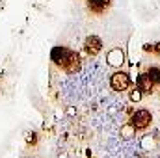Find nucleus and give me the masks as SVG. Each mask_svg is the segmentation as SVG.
I'll return each instance as SVG.
<instances>
[{"label":"nucleus","mask_w":160,"mask_h":158,"mask_svg":"<svg viewBox=\"0 0 160 158\" xmlns=\"http://www.w3.org/2000/svg\"><path fill=\"white\" fill-rule=\"evenodd\" d=\"M50 58L54 63H58L60 67H63L67 73H75L80 67V58L77 52L65 48V47H54L50 52Z\"/></svg>","instance_id":"f257e3e1"},{"label":"nucleus","mask_w":160,"mask_h":158,"mask_svg":"<svg viewBox=\"0 0 160 158\" xmlns=\"http://www.w3.org/2000/svg\"><path fill=\"white\" fill-rule=\"evenodd\" d=\"M151 125V114L147 110H138L134 116H132V126L138 128V130H143Z\"/></svg>","instance_id":"f03ea898"},{"label":"nucleus","mask_w":160,"mask_h":158,"mask_svg":"<svg viewBox=\"0 0 160 158\" xmlns=\"http://www.w3.org/2000/svg\"><path fill=\"white\" fill-rule=\"evenodd\" d=\"M110 84H112V87H114L116 91H125V89H128V86H130V78H128L127 73H116V75L110 78Z\"/></svg>","instance_id":"7ed1b4c3"},{"label":"nucleus","mask_w":160,"mask_h":158,"mask_svg":"<svg viewBox=\"0 0 160 158\" xmlns=\"http://www.w3.org/2000/svg\"><path fill=\"white\" fill-rule=\"evenodd\" d=\"M84 48H86L88 54H99L101 48H102V41L99 39L97 36H89L86 39V43H84Z\"/></svg>","instance_id":"20e7f679"},{"label":"nucleus","mask_w":160,"mask_h":158,"mask_svg":"<svg viewBox=\"0 0 160 158\" xmlns=\"http://www.w3.org/2000/svg\"><path fill=\"white\" fill-rule=\"evenodd\" d=\"M136 84H138V89L142 93H151L153 91V86H155V80L151 78L149 75H140Z\"/></svg>","instance_id":"39448f33"},{"label":"nucleus","mask_w":160,"mask_h":158,"mask_svg":"<svg viewBox=\"0 0 160 158\" xmlns=\"http://www.w3.org/2000/svg\"><path fill=\"white\" fill-rule=\"evenodd\" d=\"M110 6V0H88V7L93 13H102Z\"/></svg>","instance_id":"423d86ee"},{"label":"nucleus","mask_w":160,"mask_h":158,"mask_svg":"<svg viewBox=\"0 0 160 158\" xmlns=\"http://www.w3.org/2000/svg\"><path fill=\"white\" fill-rule=\"evenodd\" d=\"M110 63H121L123 62V54H121V50H114L112 54H110Z\"/></svg>","instance_id":"0eeeda50"},{"label":"nucleus","mask_w":160,"mask_h":158,"mask_svg":"<svg viewBox=\"0 0 160 158\" xmlns=\"http://www.w3.org/2000/svg\"><path fill=\"white\" fill-rule=\"evenodd\" d=\"M149 77H151V78L155 80V82H160V71H158V69H155V67H153V69L149 71Z\"/></svg>","instance_id":"6e6552de"},{"label":"nucleus","mask_w":160,"mask_h":158,"mask_svg":"<svg viewBox=\"0 0 160 158\" xmlns=\"http://www.w3.org/2000/svg\"><path fill=\"white\" fill-rule=\"evenodd\" d=\"M130 97H132V101H140V99H142V91H140V89H138V91H132Z\"/></svg>","instance_id":"1a4fd4ad"},{"label":"nucleus","mask_w":160,"mask_h":158,"mask_svg":"<svg viewBox=\"0 0 160 158\" xmlns=\"http://www.w3.org/2000/svg\"><path fill=\"white\" fill-rule=\"evenodd\" d=\"M151 50H155L153 54H160V43L158 45H155V47H151Z\"/></svg>","instance_id":"9d476101"}]
</instances>
